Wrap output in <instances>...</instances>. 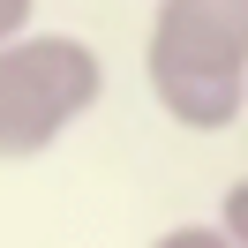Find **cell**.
Instances as JSON below:
<instances>
[{
    "instance_id": "cell-1",
    "label": "cell",
    "mask_w": 248,
    "mask_h": 248,
    "mask_svg": "<svg viewBox=\"0 0 248 248\" xmlns=\"http://www.w3.org/2000/svg\"><path fill=\"white\" fill-rule=\"evenodd\" d=\"M151 106L188 136H218L248 113V0H158L143 31Z\"/></svg>"
},
{
    "instance_id": "cell-2",
    "label": "cell",
    "mask_w": 248,
    "mask_h": 248,
    "mask_svg": "<svg viewBox=\"0 0 248 248\" xmlns=\"http://www.w3.org/2000/svg\"><path fill=\"white\" fill-rule=\"evenodd\" d=\"M106 98V61L91 38L23 31L0 46V166L46 158L76 121H91Z\"/></svg>"
},
{
    "instance_id": "cell-3",
    "label": "cell",
    "mask_w": 248,
    "mask_h": 248,
    "mask_svg": "<svg viewBox=\"0 0 248 248\" xmlns=\"http://www.w3.org/2000/svg\"><path fill=\"white\" fill-rule=\"evenodd\" d=\"M151 248H233V241H226V226H218V218H188V226H166Z\"/></svg>"
},
{
    "instance_id": "cell-4",
    "label": "cell",
    "mask_w": 248,
    "mask_h": 248,
    "mask_svg": "<svg viewBox=\"0 0 248 248\" xmlns=\"http://www.w3.org/2000/svg\"><path fill=\"white\" fill-rule=\"evenodd\" d=\"M218 226H226V241H233V248H248V173L226 188V203H218Z\"/></svg>"
},
{
    "instance_id": "cell-5",
    "label": "cell",
    "mask_w": 248,
    "mask_h": 248,
    "mask_svg": "<svg viewBox=\"0 0 248 248\" xmlns=\"http://www.w3.org/2000/svg\"><path fill=\"white\" fill-rule=\"evenodd\" d=\"M31 16H38V0H0V46H16L31 31Z\"/></svg>"
}]
</instances>
